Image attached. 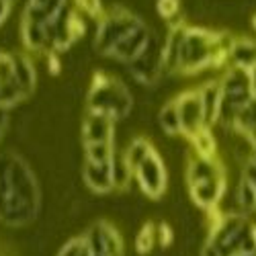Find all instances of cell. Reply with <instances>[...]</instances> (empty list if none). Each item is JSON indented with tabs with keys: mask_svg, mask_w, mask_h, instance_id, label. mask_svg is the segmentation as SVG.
<instances>
[{
	"mask_svg": "<svg viewBox=\"0 0 256 256\" xmlns=\"http://www.w3.org/2000/svg\"><path fill=\"white\" fill-rule=\"evenodd\" d=\"M88 109L104 113L119 121L132 113L134 96L130 88L125 86V82H121L119 78L104 72H96L88 92Z\"/></svg>",
	"mask_w": 256,
	"mask_h": 256,
	"instance_id": "obj_1",
	"label": "cell"
},
{
	"mask_svg": "<svg viewBox=\"0 0 256 256\" xmlns=\"http://www.w3.org/2000/svg\"><path fill=\"white\" fill-rule=\"evenodd\" d=\"M144 20L127 10L123 6H113L111 10H104L98 18V27L94 35V50L102 56H109V52L119 44L123 37H127L134 29H138Z\"/></svg>",
	"mask_w": 256,
	"mask_h": 256,
	"instance_id": "obj_2",
	"label": "cell"
},
{
	"mask_svg": "<svg viewBox=\"0 0 256 256\" xmlns=\"http://www.w3.org/2000/svg\"><path fill=\"white\" fill-rule=\"evenodd\" d=\"M127 70L144 86H154L164 74V41H160L156 33H152L146 50L127 64Z\"/></svg>",
	"mask_w": 256,
	"mask_h": 256,
	"instance_id": "obj_3",
	"label": "cell"
},
{
	"mask_svg": "<svg viewBox=\"0 0 256 256\" xmlns=\"http://www.w3.org/2000/svg\"><path fill=\"white\" fill-rule=\"evenodd\" d=\"M48 33H50L52 52L60 54L64 50H68L74 41H78L84 35V23L80 12L70 4L64 6L56 16L48 20Z\"/></svg>",
	"mask_w": 256,
	"mask_h": 256,
	"instance_id": "obj_4",
	"label": "cell"
},
{
	"mask_svg": "<svg viewBox=\"0 0 256 256\" xmlns=\"http://www.w3.org/2000/svg\"><path fill=\"white\" fill-rule=\"evenodd\" d=\"M134 178L138 180L142 193L146 197L158 199V197L164 195L168 176H166L164 162H162V158H160V154L156 150L134 170Z\"/></svg>",
	"mask_w": 256,
	"mask_h": 256,
	"instance_id": "obj_5",
	"label": "cell"
},
{
	"mask_svg": "<svg viewBox=\"0 0 256 256\" xmlns=\"http://www.w3.org/2000/svg\"><path fill=\"white\" fill-rule=\"evenodd\" d=\"M90 256H123V240L119 232L106 222H98L84 234Z\"/></svg>",
	"mask_w": 256,
	"mask_h": 256,
	"instance_id": "obj_6",
	"label": "cell"
},
{
	"mask_svg": "<svg viewBox=\"0 0 256 256\" xmlns=\"http://www.w3.org/2000/svg\"><path fill=\"white\" fill-rule=\"evenodd\" d=\"M178 115H180V136L190 140L197 136L201 130H205V117H203V106L199 98V90H184L178 96H174Z\"/></svg>",
	"mask_w": 256,
	"mask_h": 256,
	"instance_id": "obj_7",
	"label": "cell"
},
{
	"mask_svg": "<svg viewBox=\"0 0 256 256\" xmlns=\"http://www.w3.org/2000/svg\"><path fill=\"white\" fill-rule=\"evenodd\" d=\"M222 90H224V100L232 106L240 109L252 98V86H250V74L248 70L228 66L224 76L220 78Z\"/></svg>",
	"mask_w": 256,
	"mask_h": 256,
	"instance_id": "obj_8",
	"label": "cell"
},
{
	"mask_svg": "<svg viewBox=\"0 0 256 256\" xmlns=\"http://www.w3.org/2000/svg\"><path fill=\"white\" fill-rule=\"evenodd\" d=\"M152 29L148 27L146 23H142L138 29H134L127 37H123L119 44L109 52V56L106 58H111V60H117V62H123L125 66L130 64L132 60H136L148 46V41H150L152 37Z\"/></svg>",
	"mask_w": 256,
	"mask_h": 256,
	"instance_id": "obj_9",
	"label": "cell"
},
{
	"mask_svg": "<svg viewBox=\"0 0 256 256\" xmlns=\"http://www.w3.org/2000/svg\"><path fill=\"white\" fill-rule=\"evenodd\" d=\"M115 138V119L88 109L82 121V142L96 144V142H113Z\"/></svg>",
	"mask_w": 256,
	"mask_h": 256,
	"instance_id": "obj_10",
	"label": "cell"
},
{
	"mask_svg": "<svg viewBox=\"0 0 256 256\" xmlns=\"http://www.w3.org/2000/svg\"><path fill=\"white\" fill-rule=\"evenodd\" d=\"M226 188H228V180H226V176H220V178H211V180L190 184L188 193H190V199H193V203L197 207L211 211V209H216L220 205V201L224 199Z\"/></svg>",
	"mask_w": 256,
	"mask_h": 256,
	"instance_id": "obj_11",
	"label": "cell"
},
{
	"mask_svg": "<svg viewBox=\"0 0 256 256\" xmlns=\"http://www.w3.org/2000/svg\"><path fill=\"white\" fill-rule=\"evenodd\" d=\"M186 23L178 20L168 27V35L164 39V74L174 76L178 74V66H180V50H182V41H184V33H186Z\"/></svg>",
	"mask_w": 256,
	"mask_h": 256,
	"instance_id": "obj_12",
	"label": "cell"
},
{
	"mask_svg": "<svg viewBox=\"0 0 256 256\" xmlns=\"http://www.w3.org/2000/svg\"><path fill=\"white\" fill-rule=\"evenodd\" d=\"M20 39H23L25 50L31 54H46L48 56L52 52L48 23L31 20V18H20Z\"/></svg>",
	"mask_w": 256,
	"mask_h": 256,
	"instance_id": "obj_13",
	"label": "cell"
},
{
	"mask_svg": "<svg viewBox=\"0 0 256 256\" xmlns=\"http://www.w3.org/2000/svg\"><path fill=\"white\" fill-rule=\"evenodd\" d=\"M197 90H199V98H201V106H203L205 125H207V127L218 125L222 100H224V90H222L220 78H218V80H207V82H203Z\"/></svg>",
	"mask_w": 256,
	"mask_h": 256,
	"instance_id": "obj_14",
	"label": "cell"
},
{
	"mask_svg": "<svg viewBox=\"0 0 256 256\" xmlns=\"http://www.w3.org/2000/svg\"><path fill=\"white\" fill-rule=\"evenodd\" d=\"M82 176L86 186L92 193H111L113 188V176H111V162H92V160H84L82 166Z\"/></svg>",
	"mask_w": 256,
	"mask_h": 256,
	"instance_id": "obj_15",
	"label": "cell"
},
{
	"mask_svg": "<svg viewBox=\"0 0 256 256\" xmlns=\"http://www.w3.org/2000/svg\"><path fill=\"white\" fill-rule=\"evenodd\" d=\"M256 64V39L240 35L234 37L232 52H230V66L250 70Z\"/></svg>",
	"mask_w": 256,
	"mask_h": 256,
	"instance_id": "obj_16",
	"label": "cell"
},
{
	"mask_svg": "<svg viewBox=\"0 0 256 256\" xmlns=\"http://www.w3.org/2000/svg\"><path fill=\"white\" fill-rule=\"evenodd\" d=\"M234 132L240 138H244L250 144V148L256 146V98L254 96L238 109L236 121H234Z\"/></svg>",
	"mask_w": 256,
	"mask_h": 256,
	"instance_id": "obj_17",
	"label": "cell"
},
{
	"mask_svg": "<svg viewBox=\"0 0 256 256\" xmlns=\"http://www.w3.org/2000/svg\"><path fill=\"white\" fill-rule=\"evenodd\" d=\"M12 56H14V80L18 84V88L23 90V94L29 96L37 84L35 66L27 54H12Z\"/></svg>",
	"mask_w": 256,
	"mask_h": 256,
	"instance_id": "obj_18",
	"label": "cell"
},
{
	"mask_svg": "<svg viewBox=\"0 0 256 256\" xmlns=\"http://www.w3.org/2000/svg\"><path fill=\"white\" fill-rule=\"evenodd\" d=\"M111 176H113V188L125 190L134 180V168L130 166L123 150H115L111 158Z\"/></svg>",
	"mask_w": 256,
	"mask_h": 256,
	"instance_id": "obj_19",
	"label": "cell"
},
{
	"mask_svg": "<svg viewBox=\"0 0 256 256\" xmlns=\"http://www.w3.org/2000/svg\"><path fill=\"white\" fill-rule=\"evenodd\" d=\"M158 123L162 127V132L168 136H180V115H178V106L176 100H168L160 113H158Z\"/></svg>",
	"mask_w": 256,
	"mask_h": 256,
	"instance_id": "obj_20",
	"label": "cell"
},
{
	"mask_svg": "<svg viewBox=\"0 0 256 256\" xmlns=\"http://www.w3.org/2000/svg\"><path fill=\"white\" fill-rule=\"evenodd\" d=\"M123 152H125V158H127V162H130V166L136 170L148 156L154 152V146L148 142L146 138H136Z\"/></svg>",
	"mask_w": 256,
	"mask_h": 256,
	"instance_id": "obj_21",
	"label": "cell"
},
{
	"mask_svg": "<svg viewBox=\"0 0 256 256\" xmlns=\"http://www.w3.org/2000/svg\"><path fill=\"white\" fill-rule=\"evenodd\" d=\"M190 144H193V150L197 156H205V158L218 156V142L216 136L211 134V127H205L197 136L190 138Z\"/></svg>",
	"mask_w": 256,
	"mask_h": 256,
	"instance_id": "obj_22",
	"label": "cell"
},
{
	"mask_svg": "<svg viewBox=\"0 0 256 256\" xmlns=\"http://www.w3.org/2000/svg\"><path fill=\"white\" fill-rule=\"evenodd\" d=\"M236 203L240 207V213H244V216L256 211V188L244 176H240L236 186Z\"/></svg>",
	"mask_w": 256,
	"mask_h": 256,
	"instance_id": "obj_23",
	"label": "cell"
},
{
	"mask_svg": "<svg viewBox=\"0 0 256 256\" xmlns=\"http://www.w3.org/2000/svg\"><path fill=\"white\" fill-rule=\"evenodd\" d=\"M115 142H96V144H84V158L92 162H111L115 154Z\"/></svg>",
	"mask_w": 256,
	"mask_h": 256,
	"instance_id": "obj_24",
	"label": "cell"
},
{
	"mask_svg": "<svg viewBox=\"0 0 256 256\" xmlns=\"http://www.w3.org/2000/svg\"><path fill=\"white\" fill-rule=\"evenodd\" d=\"M23 98H27V96L18 88L16 82H0V106L10 109V106L18 104Z\"/></svg>",
	"mask_w": 256,
	"mask_h": 256,
	"instance_id": "obj_25",
	"label": "cell"
},
{
	"mask_svg": "<svg viewBox=\"0 0 256 256\" xmlns=\"http://www.w3.org/2000/svg\"><path fill=\"white\" fill-rule=\"evenodd\" d=\"M158 242V228L154 224H148L142 228V232L138 234V242H136V248L138 252L142 254H148Z\"/></svg>",
	"mask_w": 256,
	"mask_h": 256,
	"instance_id": "obj_26",
	"label": "cell"
},
{
	"mask_svg": "<svg viewBox=\"0 0 256 256\" xmlns=\"http://www.w3.org/2000/svg\"><path fill=\"white\" fill-rule=\"evenodd\" d=\"M156 8H158V14L168 20L170 25L172 23H178V14H180V0H158L156 2Z\"/></svg>",
	"mask_w": 256,
	"mask_h": 256,
	"instance_id": "obj_27",
	"label": "cell"
},
{
	"mask_svg": "<svg viewBox=\"0 0 256 256\" xmlns=\"http://www.w3.org/2000/svg\"><path fill=\"white\" fill-rule=\"evenodd\" d=\"M74 6L78 10H82L84 14H88L92 18H100L104 14V6H102V0H72Z\"/></svg>",
	"mask_w": 256,
	"mask_h": 256,
	"instance_id": "obj_28",
	"label": "cell"
},
{
	"mask_svg": "<svg viewBox=\"0 0 256 256\" xmlns=\"http://www.w3.org/2000/svg\"><path fill=\"white\" fill-rule=\"evenodd\" d=\"M0 82H16L14 80V56L0 52Z\"/></svg>",
	"mask_w": 256,
	"mask_h": 256,
	"instance_id": "obj_29",
	"label": "cell"
},
{
	"mask_svg": "<svg viewBox=\"0 0 256 256\" xmlns=\"http://www.w3.org/2000/svg\"><path fill=\"white\" fill-rule=\"evenodd\" d=\"M242 176L256 188V166L252 164V162H246V164H242Z\"/></svg>",
	"mask_w": 256,
	"mask_h": 256,
	"instance_id": "obj_30",
	"label": "cell"
},
{
	"mask_svg": "<svg viewBox=\"0 0 256 256\" xmlns=\"http://www.w3.org/2000/svg\"><path fill=\"white\" fill-rule=\"evenodd\" d=\"M10 10H12V2H10V0H0V25H2L4 20L8 18Z\"/></svg>",
	"mask_w": 256,
	"mask_h": 256,
	"instance_id": "obj_31",
	"label": "cell"
},
{
	"mask_svg": "<svg viewBox=\"0 0 256 256\" xmlns=\"http://www.w3.org/2000/svg\"><path fill=\"white\" fill-rule=\"evenodd\" d=\"M8 123H10V115L6 106H0V130L6 132L8 130Z\"/></svg>",
	"mask_w": 256,
	"mask_h": 256,
	"instance_id": "obj_32",
	"label": "cell"
},
{
	"mask_svg": "<svg viewBox=\"0 0 256 256\" xmlns=\"http://www.w3.org/2000/svg\"><path fill=\"white\" fill-rule=\"evenodd\" d=\"M201 256H222V254H220V250L213 246L211 242H205L203 248H201Z\"/></svg>",
	"mask_w": 256,
	"mask_h": 256,
	"instance_id": "obj_33",
	"label": "cell"
},
{
	"mask_svg": "<svg viewBox=\"0 0 256 256\" xmlns=\"http://www.w3.org/2000/svg\"><path fill=\"white\" fill-rule=\"evenodd\" d=\"M248 74H250V86H252V96L256 98V64L248 70Z\"/></svg>",
	"mask_w": 256,
	"mask_h": 256,
	"instance_id": "obj_34",
	"label": "cell"
},
{
	"mask_svg": "<svg viewBox=\"0 0 256 256\" xmlns=\"http://www.w3.org/2000/svg\"><path fill=\"white\" fill-rule=\"evenodd\" d=\"M248 162H252V164L256 166V146L252 148V152H250V160H248Z\"/></svg>",
	"mask_w": 256,
	"mask_h": 256,
	"instance_id": "obj_35",
	"label": "cell"
},
{
	"mask_svg": "<svg viewBox=\"0 0 256 256\" xmlns=\"http://www.w3.org/2000/svg\"><path fill=\"white\" fill-rule=\"evenodd\" d=\"M252 238H254V242H256V224H252Z\"/></svg>",
	"mask_w": 256,
	"mask_h": 256,
	"instance_id": "obj_36",
	"label": "cell"
},
{
	"mask_svg": "<svg viewBox=\"0 0 256 256\" xmlns=\"http://www.w3.org/2000/svg\"><path fill=\"white\" fill-rule=\"evenodd\" d=\"M4 134H6V132H2V130H0V142H2V138H4Z\"/></svg>",
	"mask_w": 256,
	"mask_h": 256,
	"instance_id": "obj_37",
	"label": "cell"
},
{
	"mask_svg": "<svg viewBox=\"0 0 256 256\" xmlns=\"http://www.w3.org/2000/svg\"><path fill=\"white\" fill-rule=\"evenodd\" d=\"M252 25H254V29H256V16H254V18H252Z\"/></svg>",
	"mask_w": 256,
	"mask_h": 256,
	"instance_id": "obj_38",
	"label": "cell"
},
{
	"mask_svg": "<svg viewBox=\"0 0 256 256\" xmlns=\"http://www.w3.org/2000/svg\"><path fill=\"white\" fill-rule=\"evenodd\" d=\"M238 256H256V254H238Z\"/></svg>",
	"mask_w": 256,
	"mask_h": 256,
	"instance_id": "obj_39",
	"label": "cell"
},
{
	"mask_svg": "<svg viewBox=\"0 0 256 256\" xmlns=\"http://www.w3.org/2000/svg\"><path fill=\"white\" fill-rule=\"evenodd\" d=\"M10 2H12V4H14V0H10Z\"/></svg>",
	"mask_w": 256,
	"mask_h": 256,
	"instance_id": "obj_40",
	"label": "cell"
}]
</instances>
